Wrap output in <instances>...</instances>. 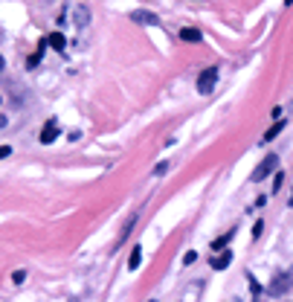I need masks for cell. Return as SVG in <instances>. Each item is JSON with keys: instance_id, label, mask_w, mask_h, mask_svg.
<instances>
[{"instance_id": "1", "label": "cell", "mask_w": 293, "mask_h": 302, "mask_svg": "<svg viewBox=\"0 0 293 302\" xmlns=\"http://www.w3.org/2000/svg\"><path fill=\"white\" fill-rule=\"evenodd\" d=\"M276 166H279V154H267L264 160L258 163L256 169H253L250 180H253V183H261V180H264L267 175H273V171H276Z\"/></svg>"}, {"instance_id": "2", "label": "cell", "mask_w": 293, "mask_h": 302, "mask_svg": "<svg viewBox=\"0 0 293 302\" xmlns=\"http://www.w3.org/2000/svg\"><path fill=\"white\" fill-rule=\"evenodd\" d=\"M215 81H218V67H206L200 76H197V93H212L215 88Z\"/></svg>"}, {"instance_id": "3", "label": "cell", "mask_w": 293, "mask_h": 302, "mask_svg": "<svg viewBox=\"0 0 293 302\" xmlns=\"http://www.w3.org/2000/svg\"><path fill=\"white\" fill-rule=\"evenodd\" d=\"M290 282H293V276L290 273H282V276H276L273 282H270V293L273 296H282L287 288H290Z\"/></svg>"}, {"instance_id": "4", "label": "cell", "mask_w": 293, "mask_h": 302, "mask_svg": "<svg viewBox=\"0 0 293 302\" xmlns=\"http://www.w3.org/2000/svg\"><path fill=\"white\" fill-rule=\"evenodd\" d=\"M131 20H133V24H142V27H160V18H157V15H151V12H142V9L131 12Z\"/></svg>"}, {"instance_id": "5", "label": "cell", "mask_w": 293, "mask_h": 302, "mask_svg": "<svg viewBox=\"0 0 293 302\" xmlns=\"http://www.w3.org/2000/svg\"><path fill=\"white\" fill-rule=\"evenodd\" d=\"M58 134H61L58 122H55V119H50V122L44 125V131H41V137H38V140L44 142V145H50V142H55V140H58Z\"/></svg>"}, {"instance_id": "6", "label": "cell", "mask_w": 293, "mask_h": 302, "mask_svg": "<svg viewBox=\"0 0 293 302\" xmlns=\"http://www.w3.org/2000/svg\"><path fill=\"white\" fill-rule=\"evenodd\" d=\"M44 50H47V41H41V44H38V50H35L32 55H29V61H27L29 70H35L38 64H41V58H44Z\"/></svg>"}, {"instance_id": "7", "label": "cell", "mask_w": 293, "mask_h": 302, "mask_svg": "<svg viewBox=\"0 0 293 302\" xmlns=\"http://www.w3.org/2000/svg\"><path fill=\"white\" fill-rule=\"evenodd\" d=\"M180 38H183V41H189V44H197V41H200V29H195V27H186V29H180Z\"/></svg>"}, {"instance_id": "8", "label": "cell", "mask_w": 293, "mask_h": 302, "mask_svg": "<svg viewBox=\"0 0 293 302\" xmlns=\"http://www.w3.org/2000/svg\"><path fill=\"white\" fill-rule=\"evenodd\" d=\"M47 44L53 47V50H64V47H67V38H64L61 32H53V35H47Z\"/></svg>"}, {"instance_id": "9", "label": "cell", "mask_w": 293, "mask_h": 302, "mask_svg": "<svg viewBox=\"0 0 293 302\" xmlns=\"http://www.w3.org/2000/svg\"><path fill=\"white\" fill-rule=\"evenodd\" d=\"M140 262H142V247H140V244H133L131 258H128V270H137V267H140Z\"/></svg>"}, {"instance_id": "10", "label": "cell", "mask_w": 293, "mask_h": 302, "mask_svg": "<svg viewBox=\"0 0 293 302\" xmlns=\"http://www.w3.org/2000/svg\"><path fill=\"white\" fill-rule=\"evenodd\" d=\"M230 262H232V253H230V250H223L218 258H212V267H215V270H223V267H230Z\"/></svg>"}, {"instance_id": "11", "label": "cell", "mask_w": 293, "mask_h": 302, "mask_svg": "<svg viewBox=\"0 0 293 302\" xmlns=\"http://www.w3.org/2000/svg\"><path fill=\"white\" fill-rule=\"evenodd\" d=\"M87 20H90V9L87 6H79L76 9V27H87Z\"/></svg>"}, {"instance_id": "12", "label": "cell", "mask_w": 293, "mask_h": 302, "mask_svg": "<svg viewBox=\"0 0 293 302\" xmlns=\"http://www.w3.org/2000/svg\"><path fill=\"white\" fill-rule=\"evenodd\" d=\"M235 235V230H230L227 235H218V239L212 241V250H227V244H230V239Z\"/></svg>"}, {"instance_id": "13", "label": "cell", "mask_w": 293, "mask_h": 302, "mask_svg": "<svg viewBox=\"0 0 293 302\" xmlns=\"http://www.w3.org/2000/svg\"><path fill=\"white\" fill-rule=\"evenodd\" d=\"M282 128H284V122H276L273 128H270V131L264 134V142H270V140H276V137H279V134H282Z\"/></svg>"}, {"instance_id": "14", "label": "cell", "mask_w": 293, "mask_h": 302, "mask_svg": "<svg viewBox=\"0 0 293 302\" xmlns=\"http://www.w3.org/2000/svg\"><path fill=\"white\" fill-rule=\"evenodd\" d=\"M169 169H171V163L163 160V163H157V166H154V175H157V178H163V175H166Z\"/></svg>"}, {"instance_id": "15", "label": "cell", "mask_w": 293, "mask_h": 302, "mask_svg": "<svg viewBox=\"0 0 293 302\" xmlns=\"http://www.w3.org/2000/svg\"><path fill=\"white\" fill-rule=\"evenodd\" d=\"M282 183H284V175H282V171H276V178H273V192H279V189H282Z\"/></svg>"}, {"instance_id": "16", "label": "cell", "mask_w": 293, "mask_h": 302, "mask_svg": "<svg viewBox=\"0 0 293 302\" xmlns=\"http://www.w3.org/2000/svg\"><path fill=\"white\" fill-rule=\"evenodd\" d=\"M195 262H197V253L195 250H189L186 256H183V265H195Z\"/></svg>"}, {"instance_id": "17", "label": "cell", "mask_w": 293, "mask_h": 302, "mask_svg": "<svg viewBox=\"0 0 293 302\" xmlns=\"http://www.w3.org/2000/svg\"><path fill=\"white\" fill-rule=\"evenodd\" d=\"M261 230H264V224H261V221L253 224V239H258V235H261Z\"/></svg>"}, {"instance_id": "18", "label": "cell", "mask_w": 293, "mask_h": 302, "mask_svg": "<svg viewBox=\"0 0 293 302\" xmlns=\"http://www.w3.org/2000/svg\"><path fill=\"white\" fill-rule=\"evenodd\" d=\"M12 154V145H0V160H3V157H9Z\"/></svg>"}, {"instance_id": "19", "label": "cell", "mask_w": 293, "mask_h": 302, "mask_svg": "<svg viewBox=\"0 0 293 302\" xmlns=\"http://www.w3.org/2000/svg\"><path fill=\"white\" fill-rule=\"evenodd\" d=\"M3 128H6V116H0V131H3Z\"/></svg>"}, {"instance_id": "20", "label": "cell", "mask_w": 293, "mask_h": 302, "mask_svg": "<svg viewBox=\"0 0 293 302\" xmlns=\"http://www.w3.org/2000/svg\"><path fill=\"white\" fill-rule=\"evenodd\" d=\"M3 67H6V61H3V55H0V73H3Z\"/></svg>"}, {"instance_id": "21", "label": "cell", "mask_w": 293, "mask_h": 302, "mask_svg": "<svg viewBox=\"0 0 293 302\" xmlns=\"http://www.w3.org/2000/svg\"><path fill=\"white\" fill-rule=\"evenodd\" d=\"M284 3H287V6H290V3H293V0H284Z\"/></svg>"}, {"instance_id": "22", "label": "cell", "mask_w": 293, "mask_h": 302, "mask_svg": "<svg viewBox=\"0 0 293 302\" xmlns=\"http://www.w3.org/2000/svg\"><path fill=\"white\" fill-rule=\"evenodd\" d=\"M151 302H154V299H151Z\"/></svg>"}]
</instances>
